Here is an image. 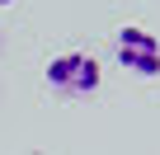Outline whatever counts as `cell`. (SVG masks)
<instances>
[{"label":"cell","mask_w":160,"mask_h":155,"mask_svg":"<svg viewBox=\"0 0 160 155\" xmlns=\"http://www.w3.org/2000/svg\"><path fill=\"white\" fill-rule=\"evenodd\" d=\"M42 80H47V90H57V94H66V99H80V94H94V90H99L104 70H99V61H94L90 52H61V56L47 61Z\"/></svg>","instance_id":"obj_1"},{"label":"cell","mask_w":160,"mask_h":155,"mask_svg":"<svg viewBox=\"0 0 160 155\" xmlns=\"http://www.w3.org/2000/svg\"><path fill=\"white\" fill-rule=\"evenodd\" d=\"M0 5H14V0H0Z\"/></svg>","instance_id":"obj_3"},{"label":"cell","mask_w":160,"mask_h":155,"mask_svg":"<svg viewBox=\"0 0 160 155\" xmlns=\"http://www.w3.org/2000/svg\"><path fill=\"white\" fill-rule=\"evenodd\" d=\"M113 52H118V61L132 75H141V80H155L160 75V38L155 33H146L137 24H122L113 33Z\"/></svg>","instance_id":"obj_2"}]
</instances>
